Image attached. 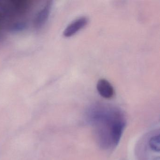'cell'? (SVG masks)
<instances>
[{"mask_svg": "<svg viewBox=\"0 0 160 160\" xmlns=\"http://www.w3.org/2000/svg\"><path fill=\"white\" fill-rule=\"evenodd\" d=\"M87 116L99 146L104 149L115 148L126 125L122 111L114 106L99 103L89 108Z\"/></svg>", "mask_w": 160, "mask_h": 160, "instance_id": "1", "label": "cell"}, {"mask_svg": "<svg viewBox=\"0 0 160 160\" xmlns=\"http://www.w3.org/2000/svg\"><path fill=\"white\" fill-rule=\"evenodd\" d=\"M30 6L28 1H0V21L23 15Z\"/></svg>", "mask_w": 160, "mask_h": 160, "instance_id": "2", "label": "cell"}, {"mask_svg": "<svg viewBox=\"0 0 160 160\" xmlns=\"http://www.w3.org/2000/svg\"><path fill=\"white\" fill-rule=\"evenodd\" d=\"M88 23V19L86 17H82L75 19L69 24L63 32L65 37H70L85 28Z\"/></svg>", "mask_w": 160, "mask_h": 160, "instance_id": "3", "label": "cell"}, {"mask_svg": "<svg viewBox=\"0 0 160 160\" xmlns=\"http://www.w3.org/2000/svg\"><path fill=\"white\" fill-rule=\"evenodd\" d=\"M52 2H48L38 12L34 20V26L37 29L42 28L46 23L51 12Z\"/></svg>", "mask_w": 160, "mask_h": 160, "instance_id": "4", "label": "cell"}, {"mask_svg": "<svg viewBox=\"0 0 160 160\" xmlns=\"http://www.w3.org/2000/svg\"><path fill=\"white\" fill-rule=\"evenodd\" d=\"M97 89L100 95L106 99L112 98L114 94V90L111 84L108 80L101 79L97 84Z\"/></svg>", "mask_w": 160, "mask_h": 160, "instance_id": "5", "label": "cell"}, {"mask_svg": "<svg viewBox=\"0 0 160 160\" xmlns=\"http://www.w3.org/2000/svg\"><path fill=\"white\" fill-rule=\"evenodd\" d=\"M149 146L151 149L154 152H159L160 151V134L155 135L152 137L148 141Z\"/></svg>", "mask_w": 160, "mask_h": 160, "instance_id": "6", "label": "cell"}, {"mask_svg": "<svg viewBox=\"0 0 160 160\" xmlns=\"http://www.w3.org/2000/svg\"><path fill=\"white\" fill-rule=\"evenodd\" d=\"M27 27L26 22L19 21L12 23L9 26V29L13 32H18L26 29Z\"/></svg>", "mask_w": 160, "mask_h": 160, "instance_id": "7", "label": "cell"}]
</instances>
